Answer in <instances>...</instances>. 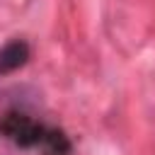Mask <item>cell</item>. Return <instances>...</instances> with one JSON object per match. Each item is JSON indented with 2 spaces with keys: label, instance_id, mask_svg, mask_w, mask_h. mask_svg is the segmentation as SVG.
<instances>
[{
  "label": "cell",
  "instance_id": "obj_1",
  "mask_svg": "<svg viewBox=\"0 0 155 155\" xmlns=\"http://www.w3.org/2000/svg\"><path fill=\"white\" fill-rule=\"evenodd\" d=\"M44 124H39L24 111H7L0 121V133L19 148H36L44 136Z\"/></svg>",
  "mask_w": 155,
  "mask_h": 155
},
{
  "label": "cell",
  "instance_id": "obj_2",
  "mask_svg": "<svg viewBox=\"0 0 155 155\" xmlns=\"http://www.w3.org/2000/svg\"><path fill=\"white\" fill-rule=\"evenodd\" d=\"M29 61V44L24 39H12L0 48V75L19 70Z\"/></svg>",
  "mask_w": 155,
  "mask_h": 155
},
{
  "label": "cell",
  "instance_id": "obj_3",
  "mask_svg": "<svg viewBox=\"0 0 155 155\" xmlns=\"http://www.w3.org/2000/svg\"><path fill=\"white\" fill-rule=\"evenodd\" d=\"M36 148H39V155H73V143L61 128L46 126Z\"/></svg>",
  "mask_w": 155,
  "mask_h": 155
}]
</instances>
